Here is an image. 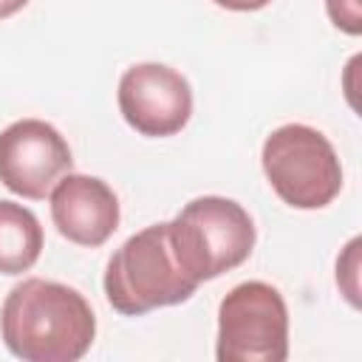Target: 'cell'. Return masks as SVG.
<instances>
[{
  "instance_id": "1",
  "label": "cell",
  "mask_w": 362,
  "mask_h": 362,
  "mask_svg": "<svg viewBox=\"0 0 362 362\" xmlns=\"http://www.w3.org/2000/svg\"><path fill=\"white\" fill-rule=\"evenodd\" d=\"M0 337L23 362H76L96 339V317L74 286L28 277L3 300Z\"/></svg>"
},
{
  "instance_id": "2",
  "label": "cell",
  "mask_w": 362,
  "mask_h": 362,
  "mask_svg": "<svg viewBox=\"0 0 362 362\" xmlns=\"http://www.w3.org/2000/svg\"><path fill=\"white\" fill-rule=\"evenodd\" d=\"M102 286L110 308L124 317L187 303L198 288L175 257L170 221L130 235L110 255Z\"/></svg>"
},
{
  "instance_id": "3",
  "label": "cell",
  "mask_w": 362,
  "mask_h": 362,
  "mask_svg": "<svg viewBox=\"0 0 362 362\" xmlns=\"http://www.w3.org/2000/svg\"><path fill=\"white\" fill-rule=\"evenodd\" d=\"M255 221L232 198L201 195L170 221V240L181 269L201 286L249 260L255 249Z\"/></svg>"
},
{
  "instance_id": "4",
  "label": "cell",
  "mask_w": 362,
  "mask_h": 362,
  "mask_svg": "<svg viewBox=\"0 0 362 362\" xmlns=\"http://www.w3.org/2000/svg\"><path fill=\"white\" fill-rule=\"evenodd\" d=\"M260 164L274 195L291 209H322L342 189V164L334 144L317 127L300 122L266 136Z\"/></svg>"
},
{
  "instance_id": "5",
  "label": "cell",
  "mask_w": 362,
  "mask_h": 362,
  "mask_svg": "<svg viewBox=\"0 0 362 362\" xmlns=\"http://www.w3.org/2000/svg\"><path fill=\"white\" fill-rule=\"evenodd\" d=\"M218 362H283L288 356V308L263 280L238 283L218 305Z\"/></svg>"
},
{
  "instance_id": "6",
  "label": "cell",
  "mask_w": 362,
  "mask_h": 362,
  "mask_svg": "<svg viewBox=\"0 0 362 362\" xmlns=\"http://www.w3.org/2000/svg\"><path fill=\"white\" fill-rule=\"evenodd\" d=\"M71 167V147L54 124L20 119L0 130V184L14 195L40 201Z\"/></svg>"
},
{
  "instance_id": "7",
  "label": "cell",
  "mask_w": 362,
  "mask_h": 362,
  "mask_svg": "<svg viewBox=\"0 0 362 362\" xmlns=\"http://www.w3.org/2000/svg\"><path fill=\"white\" fill-rule=\"evenodd\" d=\"M122 119L141 136L167 139L187 127L192 116V88L170 65L136 62L130 65L116 90Z\"/></svg>"
},
{
  "instance_id": "8",
  "label": "cell",
  "mask_w": 362,
  "mask_h": 362,
  "mask_svg": "<svg viewBox=\"0 0 362 362\" xmlns=\"http://www.w3.org/2000/svg\"><path fill=\"white\" fill-rule=\"evenodd\" d=\"M48 195L57 232L76 246L96 249L119 229V198L96 175L65 173Z\"/></svg>"
},
{
  "instance_id": "9",
  "label": "cell",
  "mask_w": 362,
  "mask_h": 362,
  "mask_svg": "<svg viewBox=\"0 0 362 362\" xmlns=\"http://www.w3.org/2000/svg\"><path fill=\"white\" fill-rule=\"evenodd\" d=\"M45 246L42 226L31 209L17 201H0V274L28 272Z\"/></svg>"
},
{
  "instance_id": "10",
  "label": "cell",
  "mask_w": 362,
  "mask_h": 362,
  "mask_svg": "<svg viewBox=\"0 0 362 362\" xmlns=\"http://www.w3.org/2000/svg\"><path fill=\"white\" fill-rule=\"evenodd\" d=\"M325 11L339 31H345L351 37H356L362 31V3L359 0H325Z\"/></svg>"
},
{
  "instance_id": "11",
  "label": "cell",
  "mask_w": 362,
  "mask_h": 362,
  "mask_svg": "<svg viewBox=\"0 0 362 362\" xmlns=\"http://www.w3.org/2000/svg\"><path fill=\"white\" fill-rule=\"evenodd\" d=\"M212 3L229 11H257V8H266L272 0H212Z\"/></svg>"
},
{
  "instance_id": "12",
  "label": "cell",
  "mask_w": 362,
  "mask_h": 362,
  "mask_svg": "<svg viewBox=\"0 0 362 362\" xmlns=\"http://www.w3.org/2000/svg\"><path fill=\"white\" fill-rule=\"evenodd\" d=\"M25 6H28V0H0V20L17 14V11L25 8Z\"/></svg>"
}]
</instances>
